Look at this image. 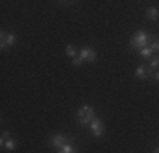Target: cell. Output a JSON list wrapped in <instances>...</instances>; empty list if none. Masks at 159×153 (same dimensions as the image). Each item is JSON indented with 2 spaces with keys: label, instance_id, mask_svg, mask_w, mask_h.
<instances>
[{
  "label": "cell",
  "instance_id": "1",
  "mask_svg": "<svg viewBox=\"0 0 159 153\" xmlns=\"http://www.w3.org/2000/svg\"><path fill=\"white\" fill-rule=\"evenodd\" d=\"M154 39H156V37L147 34L146 31H137V32L130 37V46L134 49H139V51H141L142 48H147V44L151 46V43H152Z\"/></svg>",
  "mask_w": 159,
  "mask_h": 153
},
{
  "label": "cell",
  "instance_id": "9",
  "mask_svg": "<svg viewBox=\"0 0 159 153\" xmlns=\"http://www.w3.org/2000/svg\"><path fill=\"white\" fill-rule=\"evenodd\" d=\"M58 153H78V150L73 146V145L66 143L64 146H61V148H59V150H58Z\"/></svg>",
  "mask_w": 159,
  "mask_h": 153
},
{
  "label": "cell",
  "instance_id": "12",
  "mask_svg": "<svg viewBox=\"0 0 159 153\" xmlns=\"http://www.w3.org/2000/svg\"><path fill=\"white\" fill-rule=\"evenodd\" d=\"M66 55H68V56H73V58H75V56H76V48H75L73 44H68V48H66Z\"/></svg>",
  "mask_w": 159,
  "mask_h": 153
},
{
  "label": "cell",
  "instance_id": "13",
  "mask_svg": "<svg viewBox=\"0 0 159 153\" xmlns=\"http://www.w3.org/2000/svg\"><path fill=\"white\" fill-rule=\"evenodd\" d=\"M159 67V55L157 56H152V58H151V70H154V68H157Z\"/></svg>",
  "mask_w": 159,
  "mask_h": 153
},
{
  "label": "cell",
  "instance_id": "18",
  "mask_svg": "<svg viewBox=\"0 0 159 153\" xmlns=\"http://www.w3.org/2000/svg\"><path fill=\"white\" fill-rule=\"evenodd\" d=\"M154 153H159V146L156 148V150H154Z\"/></svg>",
  "mask_w": 159,
  "mask_h": 153
},
{
  "label": "cell",
  "instance_id": "16",
  "mask_svg": "<svg viewBox=\"0 0 159 153\" xmlns=\"http://www.w3.org/2000/svg\"><path fill=\"white\" fill-rule=\"evenodd\" d=\"M81 63H83V61L80 60V56H75V58H73V65H75V67H80Z\"/></svg>",
  "mask_w": 159,
  "mask_h": 153
},
{
  "label": "cell",
  "instance_id": "7",
  "mask_svg": "<svg viewBox=\"0 0 159 153\" xmlns=\"http://www.w3.org/2000/svg\"><path fill=\"white\" fill-rule=\"evenodd\" d=\"M151 75H152L151 68H146L144 65L137 67V70H135V76H137V78H146V76H151Z\"/></svg>",
  "mask_w": 159,
  "mask_h": 153
},
{
  "label": "cell",
  "instance_id": "15",
  "mask_svg": "<svg viewBox=\"0 0 159 153\" xmlns=\"http://www.w3.org/2000/svg\"><path fill=\"white\" fill-rule=\"evenodd\" d=\"M7 140H10V135H9V133H7V131H3V133H2V140H0V141H2V145L5 143Z\"/></svg>",
  "mask_w": 159,
  "mask_h": 153
},
{
  "label": "cell",
  "instance_id": "11",
  "mask_svg": "<svg viewBox=\"0 0 159 153\" xmlns=\"http://www.w3.org/2000/svg\"><path fill=\"white\" fill-rule=\"evenodd\" d=\"M139 55H141L142 58H152V49H151V46H147V48H142L141 51H139Z\"/></svg>",
  "mask_w": 159,
  "mask_h": 153
},
{
  "label": "cell",
  "instance_id": "14",
  "mask_svg": "<svg viewBox=\"0 0 159 153\" xmlns=\"http://www.w3.org/2000/svg\"><path fill=\"white\" fill-rule=\"evenodd\" d=\"M151 49H152V53H159V39H154L151 43Z\"/></svg>",
  "mask_w": 159,
  "mask_h": 153
},
{
  "label": "cell",
  "instance_id": "8",
  "mask_svg": "<svg viewBox=\"0 0 159 153\" xmlns=\"http://www.w3.org/2000/svg\"><path fill=\"white\" fill-rule=\"evenodd\" d=\"M159 15V10L156 9V7H149V9L146 10V17L149 19V21H156Z\"/></svg>",
  "mask_w": 159,
  "mask_h": 153
},
{
  "label": "cell",
  "instance_id": "5",
  "mask_svg": "<svg viewBox=\"0 0 159 153\" xmlns=\"http://www.w3.org/2000/svg\"><path fill=\"white\" fill-rule=\"evenodd\" d=\"M80 60L81 61H90V63H93V61L97 60V53L93 51L92 48H81V51H80Z\"/></svg>",
  "mask_w": 159,
  "mask_h": 153
},
{
  "label": "cell",
  "instance_id": "4",
  "mask_svg": "<svg viewBox=\"0 0 159 153\" xmlns=\"http://www.w3.org/2000/svg\"><path fill=\"white\" fill-rule=\"evenodd\" d=\"M0 43H2V49L12 48V46L16 44V34H12V32H2V36H0Z\"/></svg>",
  "mask_w": 159,
  "mask_h": 153
},
{
  "label": "cell",
  "instance_id": "2",
  "mask_svg": "<svg viewBox=\"0 0 159 153\" xmlns=\"http://www.w3.org/2000/svg\"><path fill=\"white\" fill-rule=\"evenodd\" d=\"M76 119H78L80 124H83V126L90 124V122L95 119V109H93L92 106H83L81 109L78 111Z\"/></svg>",
  "mask_w": 159,
  "mask_h": 153
},
{
  "label": "cell",
  "instance_id": "6",
  "mask_svg": "<svg viewBox=\"0 0 159 153\" xmlns=\"http://www.w3.org/2000/svg\"><path fill=\"white\" fill-rule=\"evenodd\" d=\"M68 141H66V136L64 135H54V136H51V145L52 146H56L59 150L61 146H64Z\"/></svg>",
  "mask_w": 159,
  "mask_h": 153
},
{
  "label": "cell",
  "instance_id": "3",
  "mask_svg": "<svg viewBox=\"0 0 159 153\" xmlns=\"http://www.w3.org/2000/svg\"><path fill=\"white\" fill-rule=\"evenodd\" d=\"M90 129H92V133H93V136H95V138H100L102 135H103V131H105L103 121L98 119V117H95V119L90 122Z\"/></svg>",
  "mask_w": 159,
  "mask_h": 153
},
{
  "label": "cell",
  "instance_id": "17",
  "mask_svg": "<svg viewBox=\"0 0 159 153\" xmlns=\"http://www.w3.org/2000/svg\"><path fill=\"white\" fill-rule=\"evenodd\" d=\"M151 76H152L154 80H159V72H152V75H151Z\"/></svg>",
  "mask_w": 159,
  "mask_h": 153
},
{
  "label": "cell",
  "instance_id": "10",
  "mask_svg": "<svg viewBox=\"0 0 159 153\" xmlns=\"http://www.w3.org/2000/svg\"><path fill=\"white\" fill-rule=\"evenodd\" d=\"M3 148H5V150H9V151H12V150H16V146H17V143H16V140H12V138H10V140H7L5 143L2 145Z\"/></svg>",
  "mask_w": 159,
  "mask_h": 153
}]
</instances>
